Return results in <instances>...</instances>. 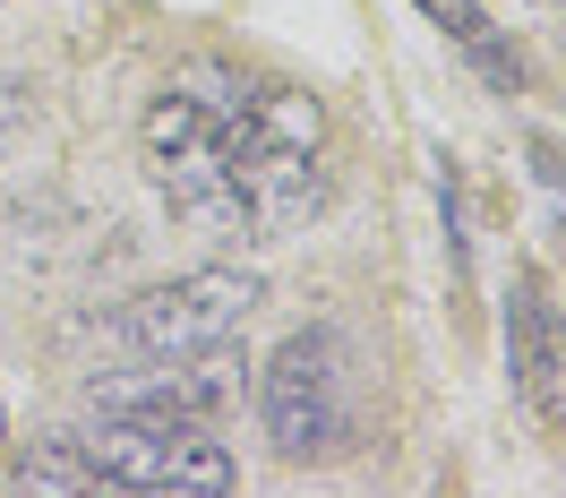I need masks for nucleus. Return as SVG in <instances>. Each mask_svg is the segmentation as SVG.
I'll use <instances>...</instances> for the list:
<instances>
[{
  "mask_svg": "<svg viewBox=\"0 0 566 498\" xmlns=\"http://www.w3.org/2000/svg\"><path fill=\"white\" fill-rule=\"evenodd\" d=\"M214 180L223 241H283L326 207V104L214 61Z\"/></svg>",
  "mask_w": 566,
  "mask_h": 498,
  "instance_id": "nucleus-1",
  "label": "nucleus"
},
{
  "mask_svg": "<svg viewBox=\"0 0 566 498\" xmlns=\"http://www.w3.org/2000/svg\"><path fill=\"white\" fill-rule=\"evenodd\" d=\"M258 422L292 464L344 456L353 447V344L335 326L283 335V353L258 370Z\"/></svg>",
  "mask_w": 566,
  "mask_h": 498,
  "instance_id": "nucleus-2",
  "label": "nucleus"
},
{
  "mask_svg": "<svg viewBox=\"0 0 566 498\" xmlns=\"http://www.w3.org/2000/svg\"><path fill=\"white\" fill-rule=\"evenodd\" d=\"M104 490H172V498H223L241 481V464L223 456V438L207 422H155V413H104L77 438Z\"/></svg>",
  "mask_w": 566,
  "mask_h": 498,
  "instance_id": "nucleus-3",
  "label": "nucleus"
},
{
  "mask_svg": "<svg viewBox=\"0 0 566 498\" xmlns=\"http://www.w3.org/2000/svg\"><path fill=\"white\" fill-rule=\"evenodd\" d=\"M266 301L258 276L241 267H198V276H172V284H146L120 319H112V344L129 361H164V353H198V344H223L241 335V319Z\"/></svg>",
  "mask_w": 566,
  "mask_h": 498,
  "instance_id": "nucleus-4",
  "label": "nucleus"
},
{
  "mask_svg": "<svg viewBox=\"0 0 566 498\" xmlns=\"http://www.w3.org/2000/svg\"><path fill=\"white\" fill-rule=\"evenodd\" d=\"M241 335H223V344H198V353H164V361H129V370H112L95 378V413H155V422H207L223 413L232 395H241Z\"/></svg>",
  "mask_w": 566,
  "mask_h": 498,
  "instance_id": "nucleus-5",
  "label": "nucleus"
},
{
  "mask_svg": "<svg viewBox=\"0 0 566 498\" xmlns=\"http://www.w3.org/2000/svg\"><path fill=\"white\" fill-rule=\"evenodd\" d=\"M506 378H515V404L532 413V429H566V310L549 301L541 276H515L506 284Z\"/></svg>",
  "mask_w": 566,
  "mask_h": 498,
  "instance_id": "nucleus-6",
  "label": "nucleus"
},
{
  "mask_svg": "<svg viewBox=\"0 0 566 498\" xmlns=\"http://www.w3.org/2000/svg\"><path fill=\"white\" fill-rule=\"evenodd\" d=\"M412 9H421L429 27H438V35L455 43V52L472 61V70L490 77L497 95H524V61L506 52V35L490 27V9H481V0H412Z\"/></svg>",
  "mask_w": 566,
  "mask_h": 498,
  "instance_id": "nucleus-7",
  "label": "nucleus"
},
{
  "mask_svg": "<svg viewBox=\"0 0 566 498\" xmlns=\"http://www.w3.org/2000/svg\"><path fill=\"white\" fill-rule=\"evenodd\" d=\"M9 481H18V490H70V498H77V490H104L77 438H35V447L18 456V473H9Z\"/></svg>",
  "mask_w": 566,
  "mask_h": 498,
  "instance_id": "nucleus-8",
  "label": "nucleus"
},
{
  "mask_svg": "<svg viewBox=\"0 0 566 498\" xmlns=\"http://www.w3.org/2000/svg\"><path fill=\"white\" fill-rule=\"evenodd\" d=\"M532 173H541V189H558V207H566V146L558 138H532Z\"/></svg>",
  "mask_w": 566,
  "mask_h": 498,
  "instance_id": "nucleus-9",
  "label": "nucleus"
}]
</instances>
